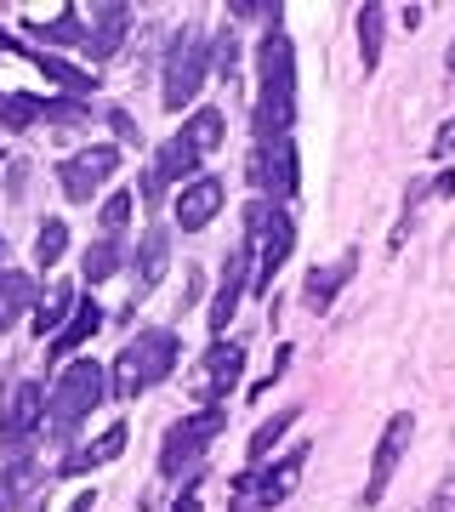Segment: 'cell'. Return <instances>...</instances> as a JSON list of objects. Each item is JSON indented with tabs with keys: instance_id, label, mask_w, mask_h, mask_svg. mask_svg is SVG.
Returning <instances> with one entry per match:
<instances>
[{
	"instance_id": "obj_1",
	"label": "cell",
	"mask_w": 455,
	"mask_h": 512,
	"mask_svg": "<svg viewBox=\"0 0 455 512\" xmlns=\"http://www.w3.org/2000/svg\"><path fill=\"white\" fill-rule=\"evenodd\" d=\"M291 120H296V52H291V35L273 23L268 35L256 40V143L262 137H291Z\"/></svg>"
},
{
	"instance_id": "obj_2",
	"label": "cell",
	"mask_w": 455,
	"mask_h": 512,
	"mask_svg": "<svg viewBox=\"0 0 455 512\" xmlns=\"http://www.w3.org/2000/svg\"><path fill=\"white\" fill-rule=\"evenodd\" d=\"M182 359V342L177 330H137L126 348H120V359H114V399L131 404L137 393H148L154 382H165L171 370H177Z\"/></svg>"
},
{
	"instance_id": "obj_3",
	"label": "cell",
	"mask_w": 455,
	"mask_h": 512,
	"mask_svg": "<svg viewBox=\"0 0 455 512\" xmlns=\"http://www.w3.org/2000/svg\"><path fill=\"white\" fill-rule=\"evenodd\" d=\"M245 239L256 245V268H251V291H268L273 279H279V268L291 262L296 251V222L285 205L273 200H251L245 205Z\"/></svg>"
},
{
	"instance_id": "obj_4",
	"label": "cell",
	"mask_w": 455,
	"mask_h": 512,
	"mask_svg": "<svg viewBox=\"0 0 455 512\" xmlns=\"http://www.w3.org/2000/svg\"><path fill=\"white\" fill-rule=\"evenodd\" d=\"M103 393H109L103 365H97V359H74V365L57 376V387L46 393V433H52V439H69L74 427L103 404Z\"/></svg>"
},
{
	"instance_id": "obj_5",
	"label": "cell",
	"mask_w": 455,
	"mask_h": 512,
	"mask_svg": "<svg viewBox=\"0 0 455 512\" xmlns=\"http://www.w3.org/2000/svg\"><path fill=\"white\" fill-rule=\"evenodd\" d=\"M228 427V404H205V410H194V416H182L165 427V450H160V473L165 478H182L194 473L205 461V450L217 444V433Z\"/></svg>"
},
{
	"instance_id": "obj_6",
	"label": "cell",
	"mask_w": 455,
	"mask_h": 512,
	"mask_svg": "<svg viewBox=\"0 0 455 512\" xmlns=\"http://www.w3.org/2000/svg\"><path fill=\"white\" fill-rule=\"evenodd\" d=\"M205 69H211V40L200 29H182V40H171V52H165V92L160 103L171 114H182L205 86Z\"/></svg>"
},
{
	"instance_id": "obj_7",
	"label": "cell",
	"mask_w": 455,
	"mask_h": 512,
	"mask_svg": "<svg viewBox=\"0 0 455 512\" xmlns=\"http://www.w3.org/2000/svg\"><path fill=\"white\" fill-rule=\"evenodd\" d=\"M251 183L262 188V200H296L302 188V165H296V143L291 137H262L251 148Z\"/></svg>"
},
{
	"instance_id": "obj_8",
	"label": "cell",
	"mask_w": 455,
	"mask_h": 512,
	"mask_svg": "<svg viewBox=\"0 0 455 512\" xmlns=\"http://www.w3.org/2000/svg\"><path fill=\"white\" fill-rule=\"evenodd\" d=\"M239 376H245V348L239 342H211L200 359V370L188 376V393H194V404H228V393L239 387Z\"/></svg>"
},
{
	"instance_id": "obj_9",
	"label": "cell",
	"mask_w": 455,
	"mask_h": 512,
	"mask_svg": "<svg viewBox=\"0 0 455 512\" xmlns=\"http://www.w3.org/2000/svg\"><path fill=\"white\" fill-rule=\"evenodd\" d=\"M302 467H308V444H291V450H279V461H262V473H245L234 490L251 495L256 507H279V501H291L296 495Z\"/></svg>"
},
{
	"instance_id": "obj_10",
	"label": "cell",
	"mask_w": 455,
	"mask_h": 512,
	"mask_svg": "<svg viewBox=\"0 0 455 512\" xmlns=\"http://www.w3.org/2000/svg\"><path fill=\"white\" fill-rule=\"evenodd\" d=\"M410 439H416V416L410 410H399V416L382 427V439H376V456H370V484H364V507H382L387 484H393V473H399L404 450H410Z\"/></svg>"
},
{
	"instance_id": "obj_11",
	"label": "cell",
	"mask_w": 455,
	"mask_h": 512,
	"mask_svg": "<svg viewBox=\"0 0 455 512\" xmlns=\"http://www.w3.org/2000/svg\"><path fill=\"white\" fill-rule=\"evenodd\" d=\"M114 171H120V148L97 143V148H86V154H74V160L57 165V183H63V194H69L74 205H86L91 194L114 177Z\"/></svg>"
},
{
	"instance_id": "obj_12",
	"label": "cell",
	"mask_w": 455,
	"mask_h": 512,
	"mask_svg": "<svg viewBox=\"0 0 455 512\" xmlns=\"http://www.w3.org/2000/svg\"><path fill=\"white\" fill-rule=\"evenodd\" d=\"M251 268H256V245L251 239H239L234 251H228V262H222V285H217V302H211V330H217V342H222V330H228V319L239 313V296L251 291Z\"/></svg>"
},
{
	"instance_id": "obj_13",
	"label": "cell",
	"mask_w": 455,
	"mask_h": 512,
	"mask_svg": "<svg viewBox=\"0 0 455 512\" xmlns=\"http://www.w3.org/2000/svg\"><path fill=\"white\" fill-rule=\"evenodd\" d=\"M40 421H46V387H40V382H18L12 393H6V404H0V439L23 444Z\"/></svg>"
},
{
	"instance_id": "obj_14",
	"label": "cell",
	"mask_w": 455,
	"mask_h": 512,
	"mask_svg": "<svg viewBox=\"0 0 455 512\" xmlns=\"http://www.w3.org/2000/svg\"><path fill=\"white\" fill-rule=\"evenodd\" d=\"M222 200H228L222 177H205V171L188 188H177V222H182V234H200L205 222H217Z\"/></svg>"
},
{
	"instance_id": "obj_15",
	"label": "cell",
	"mask_w": 455,
	"mask_h": 512,
	"mask_svg": "<svg viewBox=\"0 0 455 512\" xmlns=\"http://www.w3.org/2000/svg\"><path fill=\"white\" fill-rule=\"evenodd\" d=\"M165 268H171V228L165 222H154L143 234V245H137V279H131V308L143 302L154 285L165 279Z\"/></svg>"
},
{
	"instance_id": "obj_16",
	"label": "cell",
	"mask_w": 455,
	"mask_h": 512,
	"mask_svg": "<svg viewBox=\"0 0 455 512\" xmlns=\"http://www.w3.org/2000/svg\"><path fill=\"white\" fill-rule=\"evenodd\" d=\"M80 23H86V52L91 57H114L120 52V40H126V29H131V6L103 0V6L80 12Z\"/></svg>"
},
{
	"instance_id": "obj_17",
	"label": "cell",
	"mask_w": 455,
	"mask_h": 512,
	"mask_svg": "<svg viewBox=\"0 0 455 512\" xmlns=\"http://www.w3.org/2000/svg\"><path fill=\"white\" fill-rule=\"evenodd\" d=\"M35 456L23 450V444H6L0 450V512L23 507V495H35Z\"/></svg>"
},
{
	"instance_id": "obj_18",
	"label": "cell",
	"mask_w": 455,
	"mask_h": 512,
	"mask_svg": "<svg viewBox=\"0 0 455 512\" xmlns=\"http://www.w3.org/2000/svg\"><path fill=\"white\" fill-rule=\"evenodd\" d=\"M200 160H205V154H200V148H194V143H188V137L177 131L171 143H160V154H154V165H148V171L160 177V188H171V183L188 188L194 177H200Z\"/></svg>"
},
{
	"instance_id": "obj_19",
	"label": "cell",
	"mask_w": 455,
	"mask_h": 512,
	"mask_svg": "<svg viewBox=\"0 0 455 512\" xmlns=\"http://www.w3.org/2000/svg\"><path fill=\"white\" fill-rule=\"evenodd\" d=\"M103 319H109V313L97 308V302H74L69 325H63V330L52 336V342H46V353H52V359H69V353H80V348L91 342V336L103 330Z\"/></svg>"
},
{
	"instance_id": "obj_20",
	"label": "cell",
	"mask_w": 455,
	"mask_h": 512,
	"mask_svg": "<svg viewBox=\"0 0 455 512\" xmlns=\"http://www.w3.org/2000/svg\"><path fill=\"white\" fill-rule=\"evenodd\" d=\"M120 456H126V421H114V427H109L97 444H86V450L63 456V467H57V473H63V478H80V473H91V467H109V461H120Z\"/></svg>"
},
{
	"instance_id": "obj_21",
	"label": "cell",
	"mask_w": 455,
	"mask_h": 512,
	"mask_svg": "<svg viewBox=\"0 0 455 512\" xmlns=\"http://www.w3.org/2000/svg\"><path fill=\"white\" fill-rule=\"evenodd\" d=\"M353 268H359V251H347L342 262H330V268H313L308 285H302V302H308L313 313H325L330 302H336V291L353 279Z\"/></svg>"
},
{
	"instance_id": "obj_22",
	"label": "cell",
	"mask_w": 455,
	"mask_h": 512,
	"mask_svg": "<svg viewBox=\"0 0 455 512\" xmlns=\"http://www.w3.org/2000/svg\"><path fill=\"white\" fill-rule=\"evenodd\" d=\"M296 421H302V404H285V410H273V416L262 421L256 433H251V444H245V461H251V467H262V461H273V450H279V439L291 433Z\"/></svg>"
},
{
	"instance_id": "obj_23",
	"label": "cell",
	"mask_w": 455,
	"mask_h": 512,
	"mask_svg": "<svg viewBox=\"0 0 455 512\" xmlns=\"http://www.w3.org/2000/svg\"><path fill=\"white\" fill-rule=\"evenodd\" d=\"M29 29H35L40 40H52V46H69V52H86V23H80V12H74V6H63V12H52V18H29Z\"/></svg>"
},
{
	"instance_id": "obj_24",
	"label": "cell",
	"mask_w": 455,
	"mask_h": 512,
	"mask_svg": "<svg viewBox=\"0 0 455 512\" xmlns=\"http://www.w3.org/2000/svg\"><path fill=\"white\" fill-rule=\"evenodd\" d=\"M29 302H35V279L18 268H0V330L18 325V313H29Z\"/></svg>"
},
{
	"instance_id": "obj_25",
	"label": "cell",
	"mask_w": 455,
	"mask_h": 512,
	"mask_svg": "<svg viewBox=\"0 0 455 512\" xmlns=\"http://www.w3.org/2000/svg\"><path fill=\"white\" fill-rule=\"evenodd\" d=\"M35 69L46 74V80H52L57 92H69L74 103H80V97H86L91 86H97V80H91L86 69H74V63H63V57H57V52H35Z\"/></svg>"
},
{
	"instance_id": "obj_26",
	"label": "cell",
	"mask_w": 455,
	"mask_h": 512,
	"mask_svg": "<svg viewBox=\"0 0 455 512\" xmlns=\"http://www.w3.org/2000/svg\"><path fill=\"white\" fill-rule=\"evenodd\" d=\"M120 262H126V256H120V239H97V245H86V256H80V279H86V285H103V279H114L120 274Z\"/></svg>"
},
{
	"instance_id": "obj_27",
	"label": "cell",
	"mask_w": 455,
	"mask_h": 512,
	"mask_svg": "<svg viewBox=\"0 0 455 512\" xmlns=\"http://www.w3.org/2000/svg\"><path fill=\"white\" fill-rule=\"evenodd\" d=\"M74 302H80V296H74L69 285H52V291H46V302H40V313H35V336H46V342H52L57 330L69 325Z\"/></svg>"
},
{
	"instance_id": "obj_28",
	"label": "cell",
	"mask_w": 455,
	"mask_h": 512,
	"mask_svg": "<svg viewBox=\"0 0 455 512\" xmlns=\"http://www.w3.org/2000/svg\"><path fill=\"white\" fill-rule=\"evenodd\" d=\"M382 23H387V6H359V63H364V74L382 63Z\"/></svg>"
},
{
	"instance_id": "obj_29",
	"label": "cell",
	"mask_w": 455,
	"mask_h": 512,
	"mask_svg": "<svg viewBox=\"0 0 455 512\" xmlns=\"http://www.w3.org/2000/svg\"><path fill=\"white\" fill-rule=\"evenodd\" d=\"M222 126H228V120H222V109H194V120L182 126V137L200 148V154H211V148H222V137H228Z\"/></svg>"
},
{
	"instance_id": "obj_30",
	"label": "cell",
	"mask_w": 455,
	"mask_h": 512,
	"mask_svg": "<svg viewBox=\"0 0 455 512\" xmlns=\"http://www.w3.org/2000/svg\"><path fill=\"white\" fill-rule=\"evenodd\" d=\"M40 120V97L29 92H0V126L6 131H29Z\"/></svg>"
},
{
	"instance_id": "obj_31",
	"label": "cell",
	"mask_w": 455,
	"mask_h": 512,
	"mask_svg": "<svg viewBox=\"0 0 455 512\" xmlns=\"http://www.w3.org/2000/svg\"><path fill=\"white\" fill-rule=\"evenodd\" d=\"M63 251H69V222L46 217V228L35 234V268H57V262H63Z\"/></svg>"
},
{
	"instance_id": "obj_32",
	"label": "cell",
	"mask_w": 455,
	"mask_h": 512,
	"mask_svg": "<svg viewBox=\"0 0 455 512\" xmlns=\"http://www.w3.org/2000/svg\"><path fill=\"white\" fill-rule=\"evenodd\" d=\"M40 120H52V126H86L91 109L74 103V97H40Z\"/></svg>"
},
{
	"instance_id": "obj_33",
	"label": "cell",
	"mask_w": 455,
	"mask_h": 512,
	"mask_svg": "<svg viewBox=\"0 0 455 512\" xmlns=\"http://www.w3.org/2000/svg\"><path fill=\"white\" fill-rule=\"evenodd\" d=\"M131 205H137V200H131V194H126V188H120V194H109V200H103V211H97V222H103V234H120V228H126V222H131Z\"/></svg>"
},
{
	"instance_id": "obj_34",
	"label": "cell",
	"mask_w": 455,
	"mask_h": 512,
	"mask_svg": "<svg viewBox=\"0 0 455 512\" xmlns=\"http://www.w3.org/2000/svg\"><path fill=\"white\" fill-rule=\"evenodd\" d=\"M211 57H217V69L234 80V69H239V35H234V29H222V35L211 40Z\"/></svg>"
},
{
	"instance_id": "obj_35",
	"label": "cell",
	"mask_w": 455,
	"mask_h": 512,
	"mask_svg": "<svg viewBox=\"0 0 455 512\" xmlns=\"http://www.w3.org/2000/svg\"><path fill=\"white\" fill-rule=\"evenodd\" d=\"M109 126H114V137H120V143H137V137H143V131H137V120H131L126 109H109Z\"/></svg>"
},
{
	"instance_id": "obj_36",
	"label": "cell",
	"mask_w": 455,
	"mask_h": 512,
	"mask_svg": "<svg viewBox=\"0 0 455 512\" xmlns=\"http://www.w3.org/2000/svg\"><path fill=\"white\" fill-rule=\"evenodd\" d=\"M450 148H455V120H444L438 137H433V154H450Z\"/></svg>"
},
{
	"instance_id": "obj_37",
	"label": "cell",
	"mask_w": 455,
	"mask_h": 512,
	"mask_svg": "<svg viewBox=\"0 0 455 512\" xmlns=\"http://www.w3.org/2000/svg\"><path fill=\"white\" fill-rule=\"evenodd\" d=\"M171 512H205V507H200V495H194V484L177 495V507H171Z\"/></svg>"
},
{
	"instance_id": "obj_38",
	"label": "cell",
	"mask_w": 455,
	"mask_h": 512,
	"mask_svg": "<svg viewBox=\"0 0 455 512\" xmlns=\"http://www.w3.org/2000/svg\"><path fill=\"white\" fill-rule=\"evenodd\" d=\"M91 507H97V490H80V495L69 501V512H91Z\"/></svg>"
},
{
	"instance_id": "obj_39",
	"label": "cell",
	"mask_w": 455,
	"mask_h": 512,
	"mask_svg": "<svg viewBox=\"0 0 455 512\" xmlns=\"http://www.w3.org/2000/svg\"><path fill=\"white\" fill-rule=\"evenodd\" d=\"M444 69H450V74H455V40H450V52H444Z\"/></svg>"
},
{
	"instance_id": "obj_40",
	"label": "cell",
	"mask_w": 455,
	"mask_h": 512,
	"mask_svg": "<svg viewBox=\"0 0 455 512\" xmlns=\"http://www.w3.org/2000/svg\"><path fill=\"white\" fill-rule=\"evenodd\" d=\"M0 262H6V239H0Z\"/></svg>"
}]
</instances>
